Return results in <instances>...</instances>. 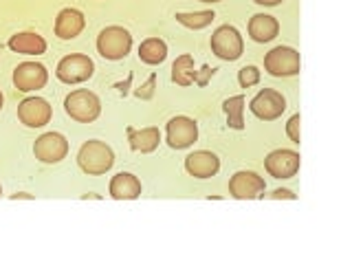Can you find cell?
Masks as SVG:
<instances>
[{"label":"cell","instance_id":"obj_1","mask_svg":"<svg viewBox=\"0 0 352 264\" xmlns=\"http://www.w3.org/2000/svg\"><path fill=\"white\" fill-rule=\"evenodd\" d=\"M77 165L91 176L106 174L115 165V152L108 143L91 139L77 152Z\"/></svg>","mask_w":352,"mask_h":264},{"label":"cell","instance_id":"obj_2","mask_svg":"<svg viewBox=\"0 0 352 264\" xmlns=\"http://www.w3.org/2000/svg\"><path fill=\"white\" fill-rule=\"evenodd\" d=\"M64 110L71 119L80 121V124H91L102 113V102L93 91L86 88H77V91L69 93L64 99Z\"/></svg>","mask_w":352,"mask_h":264},{"label":"cell","instance_id":"obj_3","mask_svg":"<svg viewBox=\"0 0 352 264\" xmlns=\"http://www.w3.org/2000/svg\"><path fill=\"white\" fill-rule=\"evenodd\" d=\"M132 49V36L124 27H106L97 36V51L106 60H124Z\"/></svg>","mask_w":352,"mask_h":264},{"label":"cell","instance_id":"obj_4","mask_svg":"<svg viewBox=\"0 0 352 264\" xmlns=\"http://www.w3.org/2000/svg\"><path fill=\"white\" fill-rule=\"evenodd\" d=\"M95 73V64L93 60L84 53H71L66 58L60 60L58 69H55V75L58 80L64 84H82L86 80H91Z\"/></svg>","mask_w":352,"mask_h":264},{"label":"cell","instance_id":"obj_5","mask_svg":"<svg viewBox=\"0 0 352 264\" xmlns=\"http://www.w3.org/2000/svg\"><path fill=\"white\" fill-rule=\"evenodd\" d=\"M300 53L293 47H275L264 55V71L273 77H291L300 73Z\"/></svg>","mask_w":352,"mask_h":264},{"label":"cell","instance_id":"obj_6","mask_svg":"<svg viewBox=\"0 0 352 264\" xmlns=\"http://www.w3.org/2000/svg\"><path fill=\"white\" fill-rule=\"evenodd\" d=\"M212 51L220 60H227V62L238 60L242 51H245V42H242L240 31L231 25L218 27L212 36Z\"/></svg>","mask_w":352,"mask_h":264},{"label":"cell","instance_id":"obj_7","mask_svg":"<svg viewBox=\"0 0 352 264\" xmlns=\"http://www.w3.org/2000/svg\"><path fill=\"white\" fill-rule=\"evenodd\" d=\"M33 154L42 163H60L69 154V141L60 132H44L33 143Z\"/></svg>","mask_w":352,"mask_h":264},{"label":"cell","instance_id":"obj_8","mask_svg":"<svg viewBox=\"0 0 352 264\" xmlns=\"http://www.w3.org/2000/svg\"><path fill=\"white\" fill-rule=\"evenodd\" d=\"M249 108L258 119L273 121L282 117V113L286 110V99L282 93L273 91V88H262V91L249 102Z\"/></svg>","mask_w":352,"mask_h":264},{"label":"cell","instance_id":"obj_9","mask_svg":"<svg viewBox=\"0 0 352 264\" xmlns=\"http://www.w3.org/2000/svg\"><path fill=\"white\" fill-rule=\"evenodd\" d=\"M168 146L174 150H185L196 143L198 139V124L190 117H174L168 121Z\"/></svg>","mask_w":352,"mask_h":264},{"label":"cell","instance_id":"obj_10","mask_svg":"<svg viewBox=\"0 0 352 264\" xmlns=\"http://www.w3.org/2000/svg\"><path fill=\"white\" fill-rule=\"evenodd\" d=\"M53 110L47 99L42 97H27L18 104V119L27 128H42L51 121Z\"/></svg>","mask_w":352,"mask_h":264},{"label":"cell","instance_id":"obj_11","mask_svg":"<svg viewBox=\"0 0 352 264\" xmlns=\"http://www.w3.org/2000/svg\"><path fill=\"white\" fill-rule=\"evenodd\" d=\"M264 179L258 176L256 172H236L229 179V194L238 198V201H251V198H260L264 196Z\"/></svg>","mask_w":352,"mask_h":264},{"label":"cell","instance_id":"obj_12","mask_svg":"<svg viewBox=\"0 0 352 264\" xmlns=\"http://www.w3.org/2000/svg\"><path fill=\"white\" fill-rule=\"evenodd\" d=\"M300 154L293 150H273L267 159H264V168L273 176V179H291L300 172Z\"/></svg>","mask_w":352,"mask_h":264},{"label":"cell","instance_id":"obj_13","mask_svg":"<svg viewBox=\"0 0 352 264\" xmlns=\"http://www.w3.org/2000/svg\"><path fill=\"white\" fill-rule=\"evenodd\" d=\"M47 80H49V73L38 62H22L14 71V86L22 93L40 91V88H44V84H47Z\"/></svg>","mask_w":352,"mask_h":264},{"label":"cell","instance_id":"obj_14","mask_svg":"<svg viewBox=\"0 0 352 264\" xmlns=\"http://www.w3.org/2000/svg\"><path fill=\"white\" fill-rule=\"evenodd\" d=\"M185 170L194 179H212L220 170V159L209 150H198L192 152L190 157H185Z\"/></svg>","mask_w":352,"mask_h":264},{"label":"cell","instance_id":"obj_15","mask_svg":"<svg viewBox=\"0 0 352 264\" xmlns=\"http://www.w3.org/2000/svg\"><path fill=\"white\" fill-rule=\"evenodd\" d=\"M86 27L84 14L77 9H62L58 18H55V36L60 40H73L77 38Z\"/></svg>","mask_w":352,"mask_h":264},{"label":"cell","instance_id":"obj_16","mask_svg":"<svg viewBox=\"0 0 352 264\" xmlns=\"http://www.w3.org/2000/svg\"><path fill=\"white\" fill-rule=\"evenodd\" d=\"M108 190L115 201H135L141 196V181L130 172H119L113 176Z\"/></svg>","mask_w":352,"mask_h":264},{"label":"cell","instance_id":"obj_17","mask_svg":"<svg viewBox=\"0 0 352 264\" xmlns=\"http://www.w3.org/2000/svg\"><path fill=\"white\" fill-rule=\"evenodd\" d=\"M278 33H280L278 20L269 14H256L249 20V36L253 42H260V44L271 42L278 38Z\"/></svg>","mask_w":352,"mask_h":264},{"label":"cell","instance_id":"obj_18","mask_svg":"<svg viewBox=\"0 0 352 264\" xmlns=\"http://www.w3.org/2000/svg\"><path fill=\"white\" fill-rule=\"evenodd\" d=\"M9 49L22 55H42L47 51V40L33 31H22V33H16V36H11Z\"/></svg>","mask_w":352,"mask_h":264},{"label":"cell","instance_id":"obj_19","mask_svg":"<svg viewBox=\"0 0 352 264\" xmlns=\"http://www.w3.org/2000/svg\"><path fill=\"white\" fill-rule=\"evenodd\" d=\"M128 141H130V148L135 150V152H143V154H148V152H154L159 148V143H161V132L159 128H141V130H128Z\"/></svg>","mask_w":352,"mask_h":264},{"label":"cell","instance_id":"obj_20","mask_svg":"<svg viewBox=\"0 0 352 264\" xmlns=\"http://www.w3.org/2000/svg\"><path fill=\"white\" fill-rule=\"evenodd\" d=\"M172 82L179 86H192L196 82V64L190 53H183L172 64Z\"/></svg>","mask_w":352,"mask_h":264},{"label":"cell","instance_id":"obj_21","mask_svg":"<svg viewBox=\"0 0 352 264\" xmlns=\"http://www.w3.org/2000/svg\"><path fill=\"white\" fill-rule=\"evenodd\" d=\"M139 58H141V62H146L150 66L161 64L165 58H168V44H165L161 38L143 40L141 47H139Z\"/></svg>","mask_w":352,"mask_h":264},{"label":"cell","instance_id":"obj_22","mask_svg":"<svg viewBox=\"0 0 352 264\" xmlns=\"http://www.w3.org/2000/svg\"><path fill=\"white\" fill-rule=\"evenodd\" d=\"M245 104L247 102H245V97H242V95L229 97L227 102L223 104L229 128H234V130H242V128H245V117H242V113H245Z\"/></svg>","mask_w":352,"mask_h":264},{"label":"cell","instance_id":"obj_23","mask_svg":"<svg viewBox=\"0 0 352 264\" xmlns=\"http://www.w3.org/2000/svg\"><path fill=\"white\" fill-rule=\"evenodd\" d=\"M216 20L214 11H192V14H176V22H181L187 29H205Z\"/></svg>","mask_w":352,"mask_h":264},{"label":"cell","instance_id":"obj_24","mask_svg":"<svg viewBox=\"0 0 352 264\" xmlns=\"http://www.w3.org/2000/svg\"><path fill=\"white\" fill-rule=\"evenodd\" d=\"M238 82L242 88H251L260 82V69L258 66H242L238 71Z\"/></svg>","mask_w":352,"mask_h":264},{"label":"cell","instance_id":"obj_25","mask_svg":"<svg viewBox=\"0 0 352 264\" xmlns=\"http://www.w3.org/2000/svg\"><path fill=\"white\" fill-rule=\"evenodd\" d=\"M300 124H302L300 115H293L289 119V124H286V135L291 137L293 143H300Z\"/></svg>","mask_w":352,"mask_h":264},{"label":"cell","instance_id":"obj_26","mask_svg":"<svg viewBox=\"0 0 352 264\" xmlns=\"http://www.w3.org/2000/svg\"><path fill=\"white\" fill-rule=\"evenodd\" d=\"M154 86H157V77H150V80L143 84V86H139V91H137V97H141V99H150L152 95H154Z\"/></svg>","mask_w":352,"mask_h":264},{"label":"cell","instance_id":"obj_27","mask_svg":"<svg viewBox=\"0 0 352 264\" xmlns=\"http://www.w3.org/2000/svg\"><path fill=\"white\" fill-rule=\"evenodd\" d=\"M212 75H214V69H209V66H203V71H201V73L196 71V82H194V84L205 86V84H207V80H209V77H212Z\"/></svg>","mask_w":352,"mask_h":264},{"label":"cell","instance_id":"obj_28","mask_svg":"<svg viewBox=\"0 0 352 264\" xmlns=\"http://www.w3.org/2000/svg\"><path fill=\"white\" fill-rule=\"evenodd\" d=\"M269 198H295V194L291 192V190H275L273 194H269Z\"/></svg>","mask_w":352,"mask_h":264},{"label":"cell","instance_id":"obj_29","mask_svg":"<svg viewBox=\"0 0 352 264\" xmlns=\"http://www.w3.org/2000/svg\"><path fill=\"white\" fill-rule=\"evenodd\" d=\"M253 3H258V5H264V7H275V5H280L282 0H253Z\"/></svg>","mask_w":352,"mask_h":264},{"label":"cell","instance_id":"obj_30","mask_svg":"<svg viewBox=\"0 0 352 264\" xmlns=\"http://www.w3.org/2000/svg\"><path fill=\"white\" fill-rule=\"evenodd\" d=\"M11 198H14V201H18V198H25V201H33V196H31V194H27V192L14 194V196H11Z\"/></svg>","mask_w":352,"mask_h":264},{"label":"cell","instance_id":"obj_31","mask_svg":"<svg viewBox=\"0 0 352 264\" xmlns=\"http://www.w3.org/2000/svg\"><path fill=\"white\" fill-rule=\"evenodd\" d=\"M198 3H209V5H214V3H220V0H198Z\"/></svg>","mask_w":352,"mask_h":264},{"label":"cell","instance_id":"obj_32","mask_svg":"<svg viewBox=\"0 0 352 264\" xmlns=\"http://www.w3.org/2000/svg\"><path fill=\"white\" fill-rule=\"evenodd\" d=\"M3 104H5V97H3V91H0V110H3Z\"/></svg>","mask_w":352,"mask_h":264},{"label":"cell","instance_id":"obj_33","mask_svg":"<svg viewBox=\"0 0 352 264\" xmlns=\"http://www.w3.org/2000/svg\"><path fill=\"white\" fill-rule=\"evenodd\" d=\"M0 196H3V187H0Z\"/></svg>","mask_w":352,"mask_h":264}]
</instances>
